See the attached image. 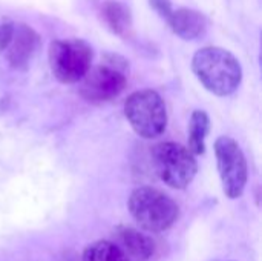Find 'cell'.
<instances>
[{
	"label": "cell",
	"instance_id": "6da1fadb",
	"mask_svg": "<svg viewBox=\"0 0 262 261\" xmlns=\"http://www.w3.org/2000/svg\"><path fill=\"white\" fill-rule=\"evenodd\" d=\"M192 69L201 85L218 97L233 94L243 80L238 58L227 49L207 46L195 52Z\"/></svg>",
	"mask_w": 262,
	"mask_h": 261
},
{
	"label": "cell",
	"instance_id": "7a4b0ae2",
	"mask_svg": "<svg viewBox=\"0 0 262 261\" xmlns=\"http://www.w3.org/2000/svg\"><path fill=\"white\" fill-rule=\"evenodd\" d=\"M127 208L135 223L143 231L152 234H161L170 229L180 218L177 202L163 191L150 186L134 189Z\"/></svg>",
	"mask_w": 262,
	"mask_h": 261
},
{
	"label": "cell",
	"instance_id": "3957f363",
	"mask_svg": "<svg viewBox=\"0 0 262 261\" xmlns=\"http://www.w3.org/2000/svg\"><path fill=\"white\" fill-rule=\"evenodd\" d=\"M124 115L132 129L143 138L160 137L167 126L164 100L157 91H137L124 102Z\"/></svg>",
	"mask_w": 262,
	"mask_h": 261
},
{
	"label": "cell",
	"instance_id": "277c9868",
	"mask_svg": "<svg viewBox=\"0 0 262 261\" xmlns=\"http://www.w3.org/2000/svg\"><path fill=\"white\" fill-rule=\"evenodd\" d=\"M127 62L120 55H107L81 78L80 94L89 103H104L118 97L127 83Z\"/></svg>",
	"mask_w": 262,
	"mask_h": 261
},
{
	"label": "cell",
	"instance_id": "5b68a950",
	"mask_svg": "<svg viewBox=\"0 0 262 261\" xmlns=\"http://www.w3.org/2000/svg\"><path fill=\"white\" fill-rule=\"evenodd\" d=\"M152 160L160 180L172 189H186L198 171L189 148L173 142L157 145L152 149Z\"/></svg>",
	"mask_w": 262,
	"mask_h": 261
},
{
	"label": "cell",
	"instance_id": "8992f818",
	"mask_svg": "<svg viewBox=\"0 0 262 261\" xmlns=\"http://www.w3.org/2000/svg\"><path fill=\"white\" fill-rule=\"evenodd\" d=\"M92 46L80 38L55 40L49 45V66L61 83H77L91 69Z\"/></svg>",
	"mask_w": 262,
	"mask_h": 261
},
{
	"label": "cell",
	"instance_id": "52a82bcc",
	"mask_svg": "<svg viewBox=\"0 0 262 261\" xmlns=\"http://www.w3.org/2000/svg\"><path fill=\"white\" fill-rule=\"evenodd\" d=\"M215 155L218 172L226 197L239 198L247 185V162L239 145L230 137H220L215 142Z\"/></svg>",
	"mask_w": 262,
	"mask_h": 261
},
{
	"label": "cell",
	"instance_id": "ba28073f",
	"mask_svg": "<svg viewBox=\"0 0 262 261\" xmlns=\"http://www.w3.org/2000/svg\"><path fill=\"white\" fill-rule=\"evenodd\" d=\"M38 46L40 37L31 26L25 23H14L11 42L5 49L8 63L15 69H25L29 65L34 54L37 52Z\"/></svg>",
	"mask_w": 262,
	"mask_h": 261
},
{
	"label": "cell",
	"instance_id": "9c48e42d",
	"mask_svg": "<svg viewBox=\"0 0 262 261\" xmlns=\"http://www.w3.org/2000/svg\"><path fill=\"white\" fill-rule=\"evenodd\" d=\"M115 245L129 261H149L155 254V242L143 231L120 226L114 232Z\"/></svg>",
	"mask_w": 262,
	"mask_h": 261
},
{
	"label": "cell",
	"instance_id": "30bf717a",
	"mask_svg": "<svg viewBox=\"0 0 262 261\" xmlns=\"http://www.w3.org/2000/svg\"><path fill=\"white\" fill-rule=\"evenodd\" d=\"M172 31L183 40H196L201 38L209 28V22L204 14L189 8H180L172 11L167 18Z\"/></svg>",
	"mask_w": 262,
	"mask_h": 261
},
{
	"label": "cell",
	"instance_id": "8fae6325",
	"mask_svg": "<svg viewBox=\"0 0 262 261\" xmlns=\"http://www.w3.org/2000/svg\"><path fill=\"white\" fill-rule=\"evenodd\" d=\"M101 15L104 23L112 32L127 38L132 32V15L130 9L117 0H107L101 6Z\"/></svg>",
	"mask_w": 262,
	"mask_h": 261
},
{
	"label": "cell",
	"instance_id": "7c38bea8",
	"mask_svg": "<svg viewBox=\"0 0 262 261\" xmlns=\"http://www.w3.org/2000/svg\"><path fill=\"white\" fill-rule=\"evenodd\" d=\"M210 129V118L204 111H193L189 122V151L201 155L206 151V137Z\"/></svg>",
	"mask_w": 262,
	"mask_h": 261
},
{
	"label": "cell",
	"instance_id": "4fadbf2b",
	"mask_svg": "<svg viewBox=\"0 0 262 261\" xmlns=\"http://www.w3.org/2000/svg\"><path fill=\"white\" fill-rule=\"evenodd\" d=\"M81 261H129L123 251L107 240H98L89 245L81 255Z\"/></svg>",
	"mask_w": 262,
	"mask_h": 261
},
{
	"label": "cell",
	"instance_id": "5bb4252c",
	"mask_svg": "<svg viewBox=\"0 0 262 261\" xmlns=\"http://www.w3.org/2000/svg\"><path fill=\"white\" fill-rule=\"evenodd\" d=\"M12 32H14V23L9 18L2 17L0 18V52H3L8 48Z\"/></svg>",
	"mask_w": 262,
	"mask_h": 261
},
{
	"label": "cell",
	"instance_id": "9a60e30c",
	"mask_svg": "<svg viewBox=\"0 0 262 261\" xmlns=\"http://www.w3.org/2000/svg\"><path fill=\"white\" fill-rule=\"evenodd\" d=\"M150 2V6L167 22V18L170 17V14H172V3H170V0H149Z\"/></svg>",
	"mask_w": 262,
	"mask_h": 261
}]
</instances>
